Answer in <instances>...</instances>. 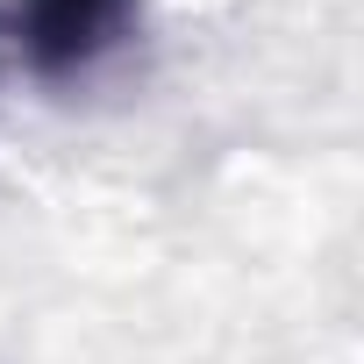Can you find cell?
Wrapping results in <instances>:
<instances>
[{"label": "cell", "instance_id": "cell-2", "mask_svg": "<svg viewBox=\"0 0 364 364\" xmlns=\"http://www.w3.org/2000/svg\"><path fill=\"white\" fill-rule=\"evenodd\" d=\"M0 43H8V22H0Z\"/></svg>", "mask_w": 364, "mask_h": 364}, {"label": "cell", "instance_id": "cell-1", "mask_svg": "<svg viewBox=\"0 0 364 364\" xmlns=\"http://www.w3.org/2000/svg\"><path fill=\"white\" fill-rule=\"evenodd\" d=\"M0 22L15 29V50L36 79H86L129 43L136 0H15V15Z\"/></svg>", "mask_w": 364, "mask_h": 364}]
</instances>
